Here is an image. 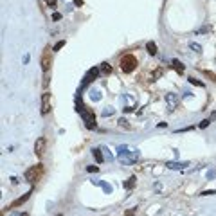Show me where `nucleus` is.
I'll return each instance as SVG.
<instances>
[{"instance_id": "1", "label": "nucleus", "mask_w": 216, "mask_h": 216, "mask_svg": "<svg viewBox=\"0 0 216 216\" xmlns=\"http://www.w3.org/2000/svg\"><path fill=\"white\" fill-rule=\"evenodd\" d=\"M78 112L81 113V117H83L85 126L88 128V130H94V128H96V113H94L92 108L85 106V105L79 101V103H78Z\"/></svg>"}, {"instance_id": "2", "label": "nucleus", "mask_w": 216, "mask_h": 216, "mask_svg": "<svg viewBox=\"0 0 216 216\" xmlns=\"http://www.w3.org/2000/svg\"><path fill=\"white\" fill-rule=\"evenodd\" d=\"M43 173H45V167H43V164H36V166H31L29 169L25 171L24 178H25L27 182H29V184H36V182H40V180H42Z\"/></svg>"}, {"instance_id": "3", "label": "nucleus", "mask_w": 216, "mask_h": 216, "mask_svg": "<svg viewBox=\"0 0 216 216\" xmlns=\"http://www.w3.org/2000/svg\"><path fill=\"white\" fill-rule=\"evenodd\" d=\"M119 65H121V70H123V72L130 74V72H133L135 69H137L139 61H137V58H135L133 54H124V56H121Z\"/></svg>"}, {"instance_id": "4", "label": "nucleus", "mask_w": 216, "mask_h": 216, "mask_svg": "<svg viewBox=\"0 0 216 216\" xmlns=\"http://www.w3.org/2000/svg\"><path fill=\"white\" fill-rule=\"evenodd\" d=\"M40 65H42L43 74H47V72L51 70V65H52V54H51V49H49V47H47V49L43 51L42 59H40Z\"/></svg>"}, {"instance_id": "5", "label": "nucleus", "mask_w": 216, "mask_h": 216, "mask_svg": "<svg viewBox=\"0 0 216 216\" xmlns=\"http://www.w3.org/2000/svg\"><path fill=\"white\" fill-rule=\"evenodd\" d=\"M47 150V139L45 137H38L36 142H34V153L38 157H43V153Z\"/></svg>"}, {"instance_id": "6", "label": "nucleus", "mask_w": 216, "mask_h": 216, "mask_svg": "<svg viewBox=\"0 0 216 216\" xmlns=\"http://www.w3.org/2000/svg\"><path fill=\"white\" fill-rule=\"evenodd\" d=\"M49 112H51V94L45 92V94H42V113L47 115Z\"/></svg>"}, {"instance_id": "7", "label": "nucleus", "mask_w": 216, "mask_h": 216, "mask_svg": "<svg viewBox=\"0 0 216 216\" xmlns=\"http://www.w3.org/2000/svg\"><path fill=\"white\" fill-rule=\"evenodd\" d=\"M99 72H101L99 69H90L88 72H86V76H85V79H83V85L86 86V85H88V83H92V81H94V79H96V78L99 76Z\"/></svg>"}, {"instance_id": "8", "label": "nucleus", "mask_w": 216, "mask_h": 216, "mask_svg": "<svg viewBox=\"0 0 216 216\" xmlns=\"http://www.w3.org/2000/svg\"><path fill=\"white\" fill-rule=\"evenodd\" d=\"M31 194H32V189H31L29 193H25L24 196H20V198H16V200H15V202H13V204H11V207H18V205H22V204H25V202H27V200L31 198Z\"/></svg>"}, {"instance_id": "9", "label": "nucleus", "mask_w": 216, "mask_h": 216, "mask_svg": "<svg viewBox=\"0 0 216 216\" xmlns=\"http://www.w3.org/2000/svg\"><path fill=\"white\" fill-rule=\"evenodd\" d=\"M166 101L167 103H169V106H171V110H175V108H177V96H175V94H167L166 96Z\"/></svg>"}, {"instance_id": "10", "label": "nucleus", "mask_w": 216, "mask_h": 216, "mask_svg": "<svg viewBox=\"0 0 216 216\" xmlns=\"http://www.w3.org/2000/svg\"><path fill=\"white\" fill-rule=\"evenodd\" d=\"M146 51L151 54V56H155L157 54V45H155V42H148L146 43Z\"/></svg>"}, {"instance_id": "11", "label": "nucleus", "mask_w": 216, "mask_h": 216, "mask_svg": "<svg viewBox=\"0 0 216 216\" xmlns=\"http://www.w3.org/2000/svg\"><path fill=\"white\" fill-rule=\"evenodd\" d=\"M92 153H94V159H96V162H97V164H103V155H101V150H97V148H96V150H92Z\"/></svg>"}, {"instance_id": "12", "label": "nucleus", "mask_w": 216, "mask_h": 216, "mask_svg": "<svg viewBox=\"0 0 216 216\" xmlns=\"http://www.w3.org/2000/svg\"><path fill=\"white\" fill-rule=\"evenodd\" d=\"M99 70H101V74H105V76H108V74L112 72V67L108 65V63H101V67H99Z\"/></svg>"}, {"instance_id": "13", "label": "nucleus", "mask_w": 216, "mask_h": 216, "mask_svg": "<svg viewBox=\"0 0 216 216\" xmlns=\"http://www.w3.org/2000/svg\"><path fill=\"white\" fill-rule=\"evenodd\" d=\"M135 182H137V178H135V177H130V178H128V180L124 182V187H126V189H133Z\"/></svg>"}, {"instance_id": "14", "label": "nucleus", "mask_w": 216, "mask_h": 216, "mask_svg": "<svg viewBox=\"0 0 216 216\" xmlns=\"http://www.w3.org/2000/svg\"><path fill=\"white\" fill-rule=\"evenodd\" d=\"M171 63H173V67H175V70H178L180 74H182V72H184V65H182V63L178 61V59H173V61H171Z\"/></svg>"}, {"instance_id": "15", "label": "nucleus", "mask_w": 216, "mask_h": 216, "mask_svg": "<svg viewBox=\"0 0 216 216\" xmlns=\"http://www.w3.org/2000/svg\"><path fill=\"white\" fill-rule=\"evenodd\" d=\"M119 126H121V128H124V130H130V128H132L130 124H128V121H126V119H123V117L119 119Z\"/></svg>"}, {"instance_id": "16", "label": "nucleus", "mask_w": 216, "mask_h": 216, "mask_svg": "<svg viewBox=\"0 0 216 216\" xmlns=\"http://www.w3.org/2000/svg\"><path fill=\"white\" fill-rule=\"evenodd\" d=\"M135 214H137V207H132V209H128L123 216H135Z\"/></svg>"}, {"instance_id": "17", "label": "nucleus", "mask_w": 216, "mask_h": 216, "mask_svg": "<svg viewBox=\"0 0 216 216\" xmlns=\"http://www.w3.org/2000/svg\"><path fill=\"white\" fill-rule=\"evenodd\" d=\"M209 194H216V189H209V191H202L200 196H209Z\"/></svg>"}, {"instance_id": "18", "label": "nucleus", "mask_w": 216, "mask_h": 216, "mask_svg": "<svg viewBox=\"0 0 216 216\" xmlns=\"http://www.w3.org/2000/svg\"><path fill=\"white\" fill-rule=\"evenodd\" d=\"M160 74H162V69H157V70H155V72L151 74V81H155V79H157V78L160 76Z\"/></svg>"}, {"instance_id": "19", "label": "nucleus", "mask_w": 216, "mask_h": 216, "mask_svg": "<svg viewBox=\"0 0 216 216\" xmlns=\"http://www.w3.org/2000/svg\"><path fill=\"white\" fill-rule=\"evenodd\" d=\"M61 47H65V42H63V40H61V42H58L56 45H54V47H52V51H59Z\"/></svg>"}, {"instance_id": "20", "label": "nucleus", "mask_w": 216, "mask_h": 216, "mask_svg": "<svg viewBox=\"0 0 216 216\" xmlns=\"http://www.w3.org/2000/svg\"><path fill=\"white\" fill-rule=\"evenodd\" d=\"M211 123H213L211 119H204V121H202V123H200V128H207V126L211 124Z\"/></svg>"}, {"instance_id": "21", "label": "nucleus", "mask_w": 216, "mask_h": 216, "mask_svg": "<svg viewBox=\"0 0 216 216\" xmlns=\"http://www.w3.org/2000/svg\"><path fill=\"white\" fill-rule=\"evenodd\" d=\"M204 74H205L207 78H211L213 81H216V74H213V72H209V70H204Z\"/></svg>"}, {"instance_id": "22", "label": "nucleus", "mask_w": 216, "mask_h": 216, "mask_svg": "<svg viewBox=\"0 0 216 216\" xmlns=\"http://www.w3.org/2000/svg\"><path fill=\"white\" fill-rule=\"evenodd\" d=\"M191 49H194L196 52H200V45H196V43H191Z\"/></svg>"}, {"instance_id": "23", "label": "nucleus", "mask_w": 216, "mask_h": 216, "mask_svg": "<svg viewBox=\"0 0 216 216\" xmlns=\"http://www.w3.org/2000/svg\"><path fill=\"white\" fill-rule=\"evenodd\" d=\"M45 2L49 4V5H52V7H54V5H56V0H45Z\"/></svg>"}, {"instance_id": "24", "label": "nucleus", "mask_w": 216, "mask_h": 216, "mask_svg": "<svg viewBox=\"0 0 216 216\" xmlns=\"http://www.w3.org/2000/svg\"><path fill=\"white\" fill-rule=\"evenodd\" d=\"M86 169H88V171H97V166H88Z\"/></svg>"}, {"instance_id": "25", "label": "nucleus", "mask_w": 216, "mask_h": 216, "mask_svg": "<svg viewBox=\"0 0 216 216\" xmlns=\"http://www.w3.org/2000/svg\"><path fill=\"white\" fill-rule=\"evenodd\" d=\"M209 119H211V121H216V112H213V113H211V117H209Z\"/></svg>"}, {"instance_id": "26", "label": "nucleus", "mask_w": 216, "mask_h": 216, "mask_svg": "<svg viewBox=\"0 0 216 216\" xmlns=\"http://www.w3.org/2000/svg\"><path fill=\"white\" fill-rule=\"evenodd\" d=\"M58 216H63V214H58Z\"/></svg>"}]
</instances>
